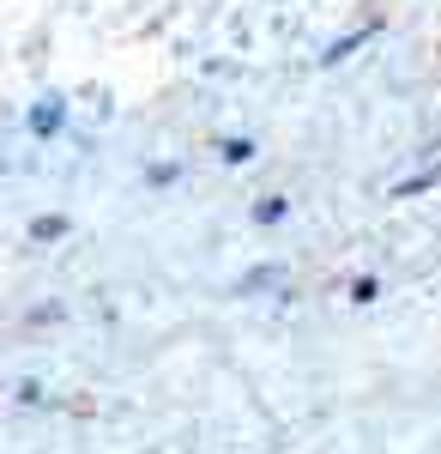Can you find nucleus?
<instances>
[{"mask_svg": "<svg viewBox=\"0 0 441 454\" xmlns=\"http://www.w3.org/2000/svg\"><path fill=\"white\" fill-rule=\"evenodd\" d=\"M369 36H375V25H363V31L339 36V43H333V49H327V61H344V55H351V49H357V43H369Z\"/></svg>", "mask_w": 441, "mask_h": 454, "instance_id": "39448f33", "label": "nucleus"}, {"mask_svg": "<svg viewBox=\"0 0 441 454\" xmlns=\"http://www.w3.org/2000/svg\"><path fill=\"white\" fill-rule=\"evenodd\" d=\"M375 297H381V279H375V273L351 279V303H375Z\"/></svg>", "mask_w": 441, "mask_h": 454, "instance_id": "0eeeda50", "label": "nucleus"}, {"mask_svg": "<svg viewBox=\"0 0 441 454\" xmlns=\"http://www.w3.org/2000/svg\"><path fill=\"white\" fill-rule=\"evenodd\" d=\"M61 128H67V98H55V91H49V98L31 109V134L49 140V134H61Z\"/></svg>", "mask_w": 441, "mask_h": 454, "instance_id": "f257e3e1", "label": "nucleus"}, {"mask_svg": "<svg viewBox=\"0 0 441 454\" xmlns=\"http://www.w3.org/2000/svg\"><path fill=\"white\" fill-rule=\"evenodd\" d=\"M284 212H290V200H284V194H260V207H254V224H284Z\"/></svg>", "mask_w": 441, "mask_h": 454, "instance_id": "20e7f679", "label": "nucleus"}, {"mask_svg": "<svg viewBox=\"0 0 441 454\" xmlns=\"http://www.w3.org/2000/svg\"><path fill=\"white\" fill-rule=\"evenodd\" d=\"M436 164H429V170H417V176H406V182H393V188H387V200H411V194H423V188H436Z\"/></svg>", "mask_w": 441, "mask_h": 454, "instance_id": "7ed1b4c3", "label": "nucleus"}, {"mask_svg": "<svg viewBox=\"0 0 441 454\" xmlns=\"http://www.w3.org/2000/svg\"><path fill=\"white\" fill-rule=\"evenodd\" d=\"M145 182H151V188H164V182H175V164H151V170H145Z\"/></svg>", "mask_w": 441, "mask_h": 454, "instance_id": "6e6552de", "label": "nucleus"}, {"mask_svg": "<svg viewBox=\"0 0 441 454\" xmlns=\"http://www.w3.org/2000/svg\"><path fill=\"white\" fill-rule=\"evenodd\" d=\"M73 224H67V212H43V218H31V243H61Z\"/></svg>", "mask_w": 441, "mask_h": 454, "instance_id": "f03ea898", "label": "nucleus"}, {"mask_svg": "<svg viewBox=\"0 0 441 454\" xmlns=\"http://www.w3.org/2000/svg\"><path fill=\"white\" fill-rule=\"evenodd\" d=\"M218 158H224V164H248V158H254V140H224Z\"/></svg>", "mask_w": 441, "mask_h": 454, "instance_id": "423d86ee", "label": "nucleus"}]
</instances>
